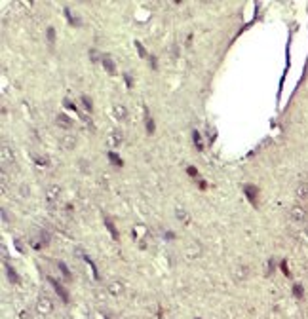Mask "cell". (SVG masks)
<instances>
[{
    "instance_id": "16",
    "label": "cell",
    "mask_w": 308,
    "mask_h": 319,
    "mask_svg": "<svg viewBox=\"0 0 308 319\" xmlns=\"http://www.w3.org/2000/svg\"><path fill=\"white\" fill-rule=\"evenodd\" d=\"M145 126H147V133H154V131H156V126H154V120L150 118V114L147 112V118H145Z\"/></svg>"
},
{
    "instance_id": "20",
    "label": "cell",
    "mask_w": 308,
    "mask_h": 319,
    "mask_svg": "<svg viewBox=\"0 0 308 319\" xmlns=\"http://www.w3.org/2000/svg\"><path fill=\"white\" fill-rule=\"evenodd\" d=\"M135 48H137V51H139V55H141V57H148V53H147L145 48H143V44H141V42H135Z\"/></svg>"
},
{
    "instance_id": "18",
    "label": "cell",
    "mask_w": 308,
    "mask_h": 319,
    "mask_svg": "<svg viewBox=\"0 0 308 319\" xmlns=\"http://www.w3.org/2000/svg\"><path fill=\"white\" fill-rule=\"evenodd\" d=\"M82 105H84V108H87V112H93V103H91V97L84 95V97H82Z\"/></svg>"
},
{
    "instance_id": "28",
    "label": "cell",
    "mask_w": 308,
    "mask_h": 319,
    "mask_svg": "<svg viewBox=\"0 0 308 319\" xmlns=\"http://www.w3.org/2000/svg\"><path fill=\"white\" fill-rule=\"evenodd\" d=\"M19 190H21V192H19V196H29V188H27V186H21Z\"/></svg>"
},
{
    "instance_id": "13",
    "label": "cell",
    "mask_w": 308,
    "mask_h": 319,
    "mask_svg": "<svg viewBox=\"0 0 308 319\" xmlns=\"http://www.w3.org/2000/svg\"><path fill=\"white\" fill-rule=\"evenodd\" d=\"M101 63H103V67L107 69V72L114 74V69H116V67H114V63H112L111 57H108V55H103V57H101Z\"/></svg>"
},
{
    "instance_id": "17",
    "label": "cell",
    "mask_w": 308,
    "mask_h": 319,
    "mask_svg": "<svg viewBox=\"0 0 308 319\" xmlns=\"http://www.w3.org/2000/svg\"><path fill=\"white\" fill-rule=\"evenodd\" d=\"M105 226L108 228V232H111V236H112L114 239H118V230H116V226L112 224V221H111V218H105Z\"/></svg>"
},
{
    "instance_id": "19",
    "label": "cell",
    "mask_w": 308,
    "mask_h": 319,
    "mask_svg": "<svg viewBox=\"0 0 308 319\" xmlns=\"http://www.w3.org/2000/svg\"><path fill=\"white\" fill-rule=\"evenodd\" d=\"M186 255H188V257H198V255H200V247H198V243L188 245V249H186Z\"/></svg>"
},
{
    "instance_id": "15",
    "label": "cell",
    "mask_w": 308,
    "mask_h": 319,
    "mask_svg": "<svg viewBox=\"0 0 308 319\" xmlns=\"http://www.w3.org/2000/svg\"><path fill=\"white\" fill-rule=\"evenodd\" d=\"M247 272H249V270H247V266H244V264H240V266H238V268L234 270V277H236L238 281H241V279H244V277L247 276Z\"/></svg>"
},
{
    "instance_id": "23",
    "label": "cell",
    "mask_w": 308,
    "mask_h": 319,
    "mask_svg": "<svg viewBox=\"0 0 308 319\" xmlns=\"http://www.w3.org/2000/svg\"><path fill=\"white\" fill-rule=\"evenodd\" d=\"M46 34H48V42H53V40H55V29H53V27H48Z\"/></svg>"
},
{
    "instance_id": "10",
    "label": "cell",
    "mask_w": 308,
    "mask_h": 319,
    "mask_svg": "<svg viewBox=\"0 0 308 319\" xmlns=\"http://www.w3.org/2000/svg\"><path fill=\"white\" fill-rule=\"evenodd\" d=\"M61 142H63V148L72 150V148L76 146V137H74V135H65V137L61 139Z\"/></svg>"
},
{
    "instance_id": "5",
    "label": "cell",
    "mask_w": 308,
    "mask_h": 319,
    "mask_svg": "<svg viewBox=\"0 0 308 319\" xmlns=\"http://www.w3.org/2000/svg\"><path fill=\"white\" fill-rule=\"evenodd\" d=\"M36 310H38L40 313H50V312H51V300L46 298V296H40V300H38V304H36Z\"/></svg>"
},
{
    "instance_id": "1",
    "label": "cell",
    "mask_w": 308,
    "mask_h": 319,
    "mask_svg": "<svg viewBox=\"0 0 308 319\" xmlns=\"http://www.w3.org/2000/svg\"><path fill=\"white\" fill-rule=\"evenodd\" d=\"M289 217H291V221L295 222V224H304L306 221H308V211H306V207L304 205H293L291 209H289Z\"/></svg>"
},
{
    "instance_id": "8",
    "label": "cell",
    "mask_w": 308,
    "mask_h": 319,
    "mask_svg": "<svg viewBox=\"0 0 308 319\" xmlns=\"http://www.w3.org/2000/svg\"><path fill=\"white\" fill-rule=\"evenodd\" d=\"M297 197H299L301 201H306L308 200V182H302V184H299L297 186Z\"/></svg>"
},
{
    "instance_id": "24",
    "label": "cell",
    "mask_w": 308,
    "mask_h": 319,
    "mask_svg": "<svg viewBox=\"0 0 308 319\" xmlns=\"http://www.w3.org/2000/svg\"><path fill=\"white\" fill-rule=\"evenodd\" d=\"M108 158H111V161H112V163H118V165H122V160H120L114 152H108Z\"/></svg>"
},
{
    "instance_id": "30",
    "label": "cell",
    "mask_w": 308,
    "mask_h": 319,
    "mask_svg": "<svg viewBox=\"0 0 308 319\" xmlns=\"http://www.w3.org/2000/svg\"><path fill=\"white\" fill-rule=\"evenodd\" d=\"M150 65H152V69H156V57H150Z\"/></svg>"
},
{
    "instance_id": "14",
    "label": "cell",
    "mask_w": 308,
    "mask_h": 319,
    "mask_svg": "<svg viewBox=\"0 0 308 319\" xmlns=\"http://www.w3.org/2000/svg\"><path fill=\"white\" fill-rule=\"evenodd\" d=\"M50 281H51V285H53V287H55V291L59 293V296H61V298H63L65 302H67V300H69V294H67V291H65V289L61 287V285H59V281H57V279H50Z\"/></svg>"
},
{
    "instance_id": "25",
    "label": "cell",
    "mask_w": 308,
    "mask_h": 319,
    "mask_svg": "<svg viewBox=\"0 0 308 319\" xmlns=\"http://www.w3.org/2000/svg\"><path fill=\"white\" fill-rule=\"evenodd\" d=\"M8 276L12 277V281H17V276H15V272H14V268H12V266H8Z\"/></svg>"
},
{
    "instance_id": "4",
    "label": "cell",
    "mask_w": 308,
    "mask_h": 319,
    "mask_svg": "<svg viewBox=\"0 0 308 319\" xmlns=\"http://www.w3.org/2000/svg\"><path fill=\"white\" fill-rule=\"evenodd\" d=\"M59 196H61V188L57 184H50L48 190H46V200L48 201H55V200H59Z\"/></svg>"
},
{
    "instance_id": "12",
    "label": "cell",
    "mask_w": 308,
    "mask_h": 319,
    "mask_svg": "<svg viewBox=\"0 0 308 319\" xmlns=\"http://www.w3.org/2000/svg\"><path fill=\"white\" fill-rule=\"evenodd\" d=\"M244 190H245V194H247V197H249V201H251L253 205H257V188H255V186H249V184H247Z\"/></svg>"
},
{
    "instance_id": "22",
    "label": "cell",
    "mask_w": 308,
    "mask_h": 319,
    "mask_svg": "<svg viewBox=\"0 0 308 319\" xmlns=\"http://www.w3.org/2000/svg\"><path fill=\"white\" fill-rule=\"evenodd\" d=\"M57 266H59V270L63 272V276H65V277H67V279H71V272L67 270V266H65V262H59V264H57Z\"/></svg>"
},
{
    "instance_id": "27",
    "label": "cell",
    "mask_w": 308,
    "mask_h": 319,
    "mask_svg": "<svg viewBox=\"0 0 308 319\" xmlns=\"http://www.w3.org/2000/svg\"><path fill=\"white\" fill-rule=\"evenodd\" d=\"M186 171H188V175H190V177H198V169H196V167H188Z\"/></svg>"
},
{
    "instance_id": "7",
    "label": "cell",
    "mask_w": 308,
    "mask_h": 319,
    "mask_svg": "<svg viewBox=\"0 0 308 319\" xmlns=\"http://www.w3.org/2000/svg\"><path fill=\"white\" fill-rule=\"evenodd\" d=\"M175 215H177V218H179L183 224H188L190 222V213L186 211L184 207H177V209H175Z\"/></svg>"
},
{
    "instance_id": "6",
    "label": "cell",
    "mask_w": 308,
    "mask_h": 319,
    "mask_svg": "<svg viewBox=\"0 0 308 319\" xmlns=\"http://www.w3.org/2000/svg\"><path fill=\"white\" fill-rule=\"evenodd\" d=\"M2 163H4V167L8 165V163H14V152L10 150V146L6 145H2Z\"/></svg>"
},
{
    "instance_id": "29",
    "label": "cell",
    "mask_w": 308,
    "mask_h": 319,
    "mask_svg": "<svg viewBox=\"0 0 308 319\" xmlns=\"http://www.w3.org/2000/svg\"><path fill=\"white\" fill-rule=\"evenodd\" d=\"M124 78H126V84H128V86H131V84H133V80L129 78V74H124Z\"/></svg>"
},
{
    "instance_id": "11",
    "label": "cell",
    "mask_w": 308,
    "mask_h": 319,
    "mask_svg": "<svg viewBox=\"0 0 308 319\" xmlns=\"http://www.w3.org/2000/svg\"><path fill=\"white\" fill-rule=\"evenodd\" d=\"M112 112H114V116H116L118 120H126V118H128V110H126L124 105H114Z\"/></svg>"
},
{
    "instance_id": "2",
    "label": "cell",
    "mask_w": 308,
    "mask_h": 319,
    "mask_svg": "<svg viewBox=\"0 0 308 319\" xmlns=\"http://www.w3.org/2000/svg\"><path fill=\"white\" fill-rule=\"evenodd\" d=\"M122 141H124L122 131H120V129H112L111 133H108V137H107V145H111V146H118V145H122Z\"/></svg>"
},
{
    "instance_id": "3",
    "label": "cell",
    "mask_w": 308,
    "mask_h": 319,
    "mask_svg": "<svg viewBox=\"0 0 308 319\" xmlns=\"http://www.w3.org/2000/svg\"><path fill=\"white\" fill-rule=\"evenodd\" d=\"M55 126H59L61 129H72V120L67 116V114H57L55 116Z\"/></svg>"
},
{
    "instance_id": "26",
    "label": "cell",
    "mask_w": 308,
    "mask_h": 319,
    "mask_svg": "<svg viewBox=\"0 0 308 319\" xmlns=\"http://www.w3.org/2000/svg\"><path fill=\"white\" fill-rule=\"evenodd\" d=\"M293 293H295L297 296H302V287H301V285H295V287H293Z\"/></svg>"
},
{
    "instance_id": "21",
    "label": "cell",
    "mask_w": 308,
    "mask_h": 319,
    "mask_svg": "<svg viewBox=\"0 0 308 319\" xmlns=\"http://www.w3.org/2000/svg\"><path fill=\"white\" fill-rule=\"evenodd\" d=\"M192 137H194V142H196V148H198V150H202L204 145H202V141H200V135H198V131H192Z\"/></svg>"
},
{
    "instance_id": "9",
    "label": "cell",
    "mask_w": 308,
    "mask_h": 319,
    "mask_svg": "<svg viewBox=\"0 0 308 319\" xmlns=\"http://www.w3.org/2000/svg\"><path fill=\"white\" fill-rule=\"evenodd\" d=\"M124 287H122V283L120 281H111L108 283V293H111L112 296H118V294H122Z\"/></svg>"
}]
</instances>
